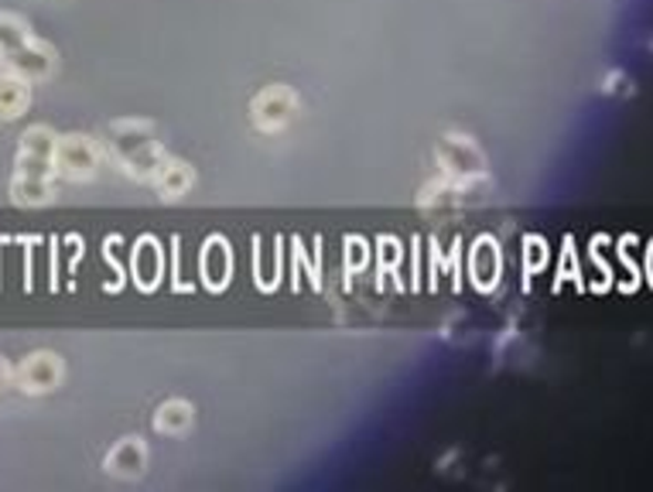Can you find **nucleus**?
I'll return each mask as SVG.
<instances>
[{
  "label": "nucleus",
  "mask_w": 653,
  "mask_h": 492,
  "mask_svg": "<svg viewBox=\"0 0 653 492\" xmlns=\"http://www.w3.org/2000/svg\"><path fill=\"white\" fill-rule=\"evenodd\" d=\"M103 150L131 178H141V181H155V175L168 161V155L158 144L155 124H147V121H117V124H110L106 134H103Z\"/></svg>",
  "instance_id": "obj_1"
},
{
  "label": "nucleus",
  "mask_w": 653,
  "mask_h": 492,
  "mask_svg": "<svg viewBox=\"0 0 653 492\" xmlns=\"http://www.w3.org/2000/svg\"><path fill=\"white\" fill-rule=\"evenodd\" d=\"M11 380H14V369L8 366V359H4V356H0V390H4Z\"/></svg>",
  "instance_id": "obj_20"
},
{
  "label": "nucleus",
  "mask_w": 653,
  "mask_h": 492,
  "mask_svg": "<svg viewBox=\"0 0 653 492\" xmlns=\"http://www.w3.org/2000/svg\"><path fill=\"white\" fill-rule=\"evenodd\" d=\"M55 147L59 134L45 124H34L18 140V175H38V178H55Z\"/></svg>",
  "instance_id": "obj_3"
},
{
  "label": "nucleus",
  "mask_w": 653,
  "mask_h": 492,
  "mask_svg": "<svg viewBox=\"0 0 653 492\" xmlns=\"http://www.w3.org/2000/svg\"><path fill=\"white\" fill-rule=\"evenodd\" d=\"M191 181H196V175H191V168L185 165V161H165L162 165V171L155 175V185H158V192H162V199H182L188 188H191Z\"/></svg>",
  "instance_id": "obj_15"
},
{
  "label": "nucleus",
  "mask_w": 653,
  "mask_h": 492,
  "mask_svg": "<svg viewBox=\"0 0 653 492\" xmlns=\"http://www.w3.org/2000/svg\"><path fill=\"white\" fill-rule=\"evenodd\" d=\"M199 278L209 291H222L234 278V250L222 237H209L199 253Z\"/></svg>",
  "instance_id": "obj_9"
},
{
  "label": "nucleus",
  "mask_w": 653,
  "mask_h": 492,
  "mask_svg": "<svg viewBox=\"0 0 653 492\" xmlns=\"http://www.w3.org/2000/svg\"><path fill=\"white\" fill-rule=\"evenodd\" d=\"M376 257H380V271H383V268L394 271L397 263H401V257H404V250H401V243H397L394 237H383V240L376 243Z\"/></svg>",
  "instance_id": "obj_18"
},
{
  "label": "nucleus",
  "mask_w": 653,
  "mask_h": 492,
  "mask_svg": "<svg viewBox=\"0 0 653 492\" xmlns=\"http://www.w3.org/2000/svg\"><path fill=\"white\" fill-rule=\"evenodd\" d=\"M0 62H4L8 72L21 75V80H28V83H45L49 75L55 72L59 52H55L49 42H42V38L31 34L24 45H18V49L8 52V55H0Z\"/></svg>",
  "instance_id": "obj_6"
},
{
  "label": "nucleus",
  "mask_w": 653,
  "mask_h": 492,
  "mask_svg": "<svg viewBox=\"0 0 653 492\" xmlns=\"http://www.w3.org/2000/svg\"><path fill=\"white\" fill-rule=\"evenodd\" d=\"M147 469V448L141 438H124L113 444V451L106 456V472L121 475V479H137Z\"/></svg>",
  "instance_id": "obj_10"
},
{
  "label": "nucleus",
  "mask_w": 653,
  "mask_h": 492,
  "mask_svg": "<svg viewBox=\"0 0 653 492\" xmlns=\"http://www.w3.org/2000/svg\"><path fill=\"white\" fill-rule=\"evenodd\" d=\"M31 106V83L14 72H0V121H18Z\"/></svg>",
  "instance_id": "obj_12"
},
{
  "label": "nucleus",
  "mask_w": 653,
  "mask_h": 492,
  "mask_svg": "<svg viewBox=\"0 0 653 492\" xmlns=\"http://www.w3.org/2000/svg\"><path fill=\"white\" fill-rule=\"evenodd\" d=\"M435 155H438L442 171H445L452 181H458V185H466V181H473V178H483V171H486L483 150H479L469 137H455V134L442 137Z\"/></svg>",
  "instance_id": "obj_5"
},
{
  "label": "nucleus",
  "mask_w": 653,
  "mask_h": 492,
  "mask_svg": "<svg viewBox=\"0 0 653 492\" xmlns=\"http://www.w3.org/2000/svg\"><path fill=\"white\" fill-rule=\"evenodd\" d=\"M62 373L65 366L55 353H31L14 369V380L24 394H49L62 384Z\"/></svg>",
  "instance_id": "obj_7"
},
{
  "label": "nucleus",
  "mask_w": 653,
  "mask_h": 492,
  "mask_svg": "<svg viewBox=\"0 0 653 492\" xmlns=\"http://www.w3.org/2000/svg\"><path fill=\"white\" fill-rule=\"evenodd\" d=\"M31 38L28 21H21L18 14H0V55L14 52L18 45H24Z\"/></svg>",
  "instance_id": "obj_16"
},
{
  "label": "nucleus",
  "mask_w": 653,
  "mask_h": 492,
  "mask_svg": "<svg viewBox=\"0 0 653 492\" xmlns=\"http://www.w3.org/2000/svg\"><path fill=\"white\" fill-rule=\"evenodd\" d=\"M345 260H350V268H363V263H366V243L363 240L345 243Z\"/></svg>",
  "instance_id": "obj_19"
},
{
  "label": "nucleus",
  "mask_w": 653,
  "mask_h": 492,
  "mask_svg": "<svg viewBox=\"0 0 653 492\" xmlns=\"http://www.w3.org/2000/svg\"><path fill=\"white\" fill-rule=\"evenodd\" d=\"M298 117V96L288 86H267L250 103V121L263 134H278Z\"/></svg>",
  "instance_id": "obj_4"
},
{
  "label": "nucleus",
  "mask_w": 653,
  "mask_h": 492,
  "mask_svg": "<svg viewBox=\"0 0 653 492\" xmlns=\"http://www.w3.org/2000/svg\"><path fill=\"white\" fill-rule=\"evenodd\" d=\"M55 178H38V175H18L11 178V199L14 206H28V209H38V206H49L55 202Z\"/></svg>",
  "instance_id": "obj_11"
},
{
  "label": "nucleus",
  "mask_w": 653,
  "mask_h": 492,
  "mask_svg": "<svg viewBox=\"0 0 653 492\" xmlns=\"http://www.w3.org/2000/svg\"><path fill=\"white\" fill-rule=\"evenodd\" d=\"M469 274H473V284H476L479 291H489V287L499 281V253H496V243H493V240H479V243L473 247Z\"/></svg>",
  "instance_id": "obj_13"
},
{
  "label": "nucleus",
  "mask_w": 653,
  "mask_h": 492,
  "mask_svg": "<svg viewBox=\"0 0 653 492\" xmlns=\"http://www.w3.org/2000/svg\"><path fill=\"white\" fill-rule=\"evenodd\" d=\"M278 284V250L267 247V240H257V287L271 291Z\"/></svg>",
  "instance_id": "obj_17"
},
{
  "label": "nucleus",
  "mask_w": 653,
  "mask_h": 492,
  "mask_svg": "<svg viewBox=\"0 0 653 492\" xmlns=\"http://www.w3.org/2000/svg\"><path fill=\"white\" fill-rule=\"evenodd\" d=\"M196 421V407L185 400H165L155 414V431L158 435H185Z\"/></svg>",
  "instance_id": "obj_14"
},
{
  "label": "nucleus",
  "mask_w": 653,
  "mask_h": 492,
  "mask_svg": "<svg viewBox=\"0 0 653 492\" xmlns=\"http://www.w3.org/2000/svg\"><path fill=\"white\" fill-rule=\"evenodd\" d=\"M103 144L86 134H62L55 147V175L65 181H90L100 171Z\"/></svg>",
  "instance_id": "obj_2"
},
{
  "label": "nucleus",
  "mask_w": 653,
  "mask_h": 492,
  "mask_svg": "<svg viewBox=\"0 0 653 492\" xmlns=\"http://www.w3.org/2000/svg\"><path fill=\"white\" fill-rule=\"evenodd\" d=\"M131 278L141 291H158L165 281V250L155 237H141L131 250Z\"/></svg>",
  "instance_id": "obj_8"
}]
</instances>
